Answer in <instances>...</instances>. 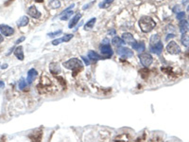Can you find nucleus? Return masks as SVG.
<instances>
[{"label": "nucleus", "mask_w": 189, "mask_h": 142, "mask_svg": "<svg viewBox=\"0 0 189 142\" xmlns=\"http://www.w3.org/2000/svg\"><path fill=\"white\" fill-rule=\"evenodd\" d=\"M138 25H139L140 29L142 30L143 32L147 33V32H150L151 30L155 28L156 22L151 17H149V16H143V17L140 18Z\"/></svg>", "instance_id": "nucleus-1"}, {"label": "nucleus", "mask_w": 189, "mask_h": 142, "mask_svg": "<svg viewBox=\"0 0 189 142\" xmlns=\"http://www.w3.org/2000/svg\"><path fill=\"white\" fill-rule=\"evenodd\" d=\"M63 66L65 68H67L69 70H73V71H77V72H80V70L83 69L82 62L78 58H72L66 61V62H64Z\"/></svg>", "instance_id": "nucleus-2"}, {"label": "nucleus", "mask_w": 189, "mask_h": 142, "mask_svg": "<svg viewBox=\"0 0 189 142\" xmlns=\"http://www.w3.org/2000/svg\"><path fill=\"white\" fill-rule=\"evenodd\" d=\"M166 51L171 55H178L181 53V47L175 41H170L166 46Z\"/></svg>", "instance_id": "nucleus-3"}, {"label": "nucleus", "mask_w": 189, "mask_h": 142, "mask_svg": "<svg viewBox=\"0 0 189 142\" xmlns=\"http://www.w3.org/2000/svg\"><path fill=\"white\" fill-rule=\"evenodd\" d=\"M138 57H139V60H140L141 63H142V65L145 67H149L151 63H152L153 58H152V56H151L150 54H149V53H145V52L140 53Z\"/></svg>", "instance_id": "nucleus-4"}, {"label": "nucleus", "mask_w": 189, "mask_h": 142, "mask_svg": "<svg viewBox=\"0 0 189 142\" xmlns=\"http://www.w3.org/2000/svg\"><path fill=\"white\" fill-rule=\"evenodd\" d=\"M116 53L122 57H126V58H130L133 56V51L129 47H119L116 50Z\"/></svg>", "instance_id": "nucleus-5"}, {"label": "nucleus", "mask_w": 189, "mask_h": 142, "mask_svg": "<svg viewBox=\"0 0 189 142\" xmlns=\"http://www.w3.org/2000/svg\"><path fill=\"white\" fill-rule=\"evenodd\" d=\"M0 31H1V34L4 36H12L14 34V29H13L12 27H10L8 25H4V24H1L0 25Z\"/></svg>", "instance_id": "nucleus-6"}, {"label": "nucleus", "mask_w": 189, "mask_h": 142, "mask_svg": "<svg viewBox=\"0 0 189 142\" xmlns=\"http://www.w3.org/2000/svg\"><path fill=\"white\" fill-rule=\"evenodd\" d=\"M75 7V4H72V5H70L68 8H66L64 10V11L61 13V20H67V19H69L71 16H72V14H73V8Z\"/></svg>", "instance_id": "nucleus-7"}, {"label": "nucleus", "mask_w": 189, "mask_h": 142, "mask_svg": "<svg viewBox=\"0 0 189 142\" xmlns=\"http://www.w3.org/2000/svg\"><path fill=\"white\" fill-rule=\"evenodd\" d=\"M99 48H100V52H101V54H103V55H106L108 57L113 56V51L112 47L109 44H102Z\"/></svg>", "instance_id": "nucleus-8"}, {"label": "nucleus", "mask_w": 189, "mask_h": 142, "mask_svg": "<svg viewBox=\"0 0 189 142\" xmlns=\"http://www.w3.org/2000/svg\"><path fill=\"white\" fill-rule=\"evenodd\" d=\"M27 13H29V16H31V17L34 18V19H39L41 16H42V13L38 11V9L36 8L35 6L29 7V10H27Z\"/></svg>", "instance_id": "nucleus-9"}, {"label": "nucleus", "mask_w": 189, "mask_h": 142, "mask_svg": "<svg viewBox=\"0 0 189 142\" xmlns=\"http://www.w3.org/2000/svg\"><path fill=\"white\" fill-rule=\"evenodd\" d=\"M163 48H164V45L162 42L156 44L154 46H149V50L150 52H152L154 54H157V55H160L161 53L163 51Z\"/></svg>", "instance_id": "nucleus-10"}, {"label": "nucleus", "mask_w": 189, "mask_h": 142, "mask_svg": "<svg viewBox=\"0 0 189 142\" xmlns=\"http://www.w3.org/2000/svg\"><path fill=\"white\" fill-rule=\"evenodd\" d=\"M130 45H132V47L133 49L136 50V51H138V52H143L146 48V45L143 41H141V42H135L134 41L132 44H130Z\"/></svg>", "instance_id": "nucleus-11"}, {"label": "nucleus", "mask_w": 189, "mask_h": 142, "mask_svg": "<svg viewBox=\"0 0 189 142\" xmlns=\"http://www.w3.org/2000/svg\"><path fill=\"white\" fill-rule=\"evenodd\" d=\"M179 29H180V31L181 34H185V33L188 31L189 24L186 20L184 19V20H181V21H180V23H179Z\"/></svg>", "instance_id": "nucleus-12"}, {"label": "nucleus", "mask_w": 189, "mask_h": 142, "mask_svg": "<svg viewBox=\"0 0 189 142\" xmlns=\"http://www.w3.org/2000/svg\"><path fill=\"white\" fill-rule=\"evenodd\" d=\"M38 75V73H37V71L34 69V68H31L30 69L29 72H27V83H33V81L35 80V78L37 77Z\"/></svg>", "instance_id": "nucleus-13"}, {"label": "nucleus", "mask_w": 189, "mask_h": 142, "mask_svg": "<svg viewBox=\"0 0 189 142\" xmlns=\"http://www.w3.org/2000/svg\"><path fill=\"white\" fill-rule=\"evenodd\" d=\"M88 57H89V59L94 61V62H98V61L103 59L102 56H100L98 53L94 51V50H89V51H88Z\"/></svg>", "instance_id": "nucleus-14"}, {"label": "nucleus", "mask_w": 189, "mask_h": 142, "mask_svg": "<svg viewBox=\"0 0 189 142\" xmlns=\"http://www.w3.org/2000/svg\"><path fill=\"white\" fill-rule=\"evenodd\" d=\"M49 70L52 74H59L61 72V66L58 63H51L49 65Z\"/></svg>", "instance_id": "nucleus-15"}, {"label": "nucleus", "mask_w": 189, "mask_h": 142, "mask_svg": "<svg viewBox=\"0 0 189 142\" xmlns=\"http://www.w3.org/2000/svg\"><path fill=\"white\" fill-rule=\"evenodd\" d=\"M81 18V13H77V14H76L74 17L70 20L69 25H68V28H69V29H73L74 27L78 24V22L80 21Z\"/></svg>", "instance_id": "nucleus-16"}, {"label": "nucleus", "mask_w": 189, "mask_h": 142, "mask_svg": "<svg viewBox=\"0 0 189 142\" xmlns=\"http://www.w3.org/2000/svg\"><path fill=\"white\" fill-rule=\"evenodd\" d=\"M122 40L124 42L128 43V44H132L133 42L135 41L134 38H133L132 34H130V32H124V33H123V34H122Z\"/></svg>", "instance_id": "nucleus-17"}, {"label": "nucleus", "mask_w": 189, "mask_h": 142, "mask_svg": "<svg viewBox=\"0 0 189 142\" xmlns=\"http://www.w3.org/2000/svg\"><path fill=\"white\" fill-rule=\"evenodd\" d=\"M14 55L16 56V58L20 60V61H23L24 60V50H23V46H17L16 48L14 49Z\"/></svg>", "instance_id": "nucleus-18"}, {"label": "nucleus", "mask_w": 189, "mask_h": 142, "mask_svg": "<svg viewBox=\"0 0 189 142\" xmlns=\"http://www.w3.org/2000/svg\"><path fill=\"white\" fill-rule=\"evenodd\" d=\"M112 43H113V45L115 46H123L125 44V42L123 41L122 38H120V37L118 36H115L112 39Z\"/></svg>", "instance_id": "nucleus-19"}, {"label": "nucleus", "mask_w": 189, "mask_h": 142, "mask_svg": "<svg viewBox=\"0 0 189 142\" xmlns=\"http://www.w3.org/2000/svg\"><path fill=\"white\" fill-rule=\"evenodd\" d=\"M29 22V18L27 16H22L21 18H19V20L17 21V26L18 27H25L27 26Z\"/></svg>", "instance_id": "nucleus-20"}, {"label": "nucleus", "mask_w": 189, "mask_h": 142, "mask_svg": "<svg viewBox=\"0 0 189 142\" xmlns=\"http://www.w3.org/2000/svg\"><path fill=\"white\" fill-rule=\"evenodd\" d=\"M160 42H161V37H160V35L154 34V35L151 36L150 39H149V46H150L156 45V44L160 43Z\"/></svg>", "instance_id": "nucleus-21"}, {"label": "nucleus", "mask_w": 189, "mask_h": 142, "mask_svg": "<svg viewBox=\"0 0 189 142\" xmlns=\"http://www.w3.org/2000/svg\"><path fill=\"white\" fill-rule=\"evenodd\" d=\"M96 22H97V18H96V17H93V18H91V19L89 20V21H87V23L84 25V29H85V30L91 29L93 28V27L95 26Z\"/></svg>", "instance_id": "nucleus-22"}, {"label": "nucleus", "mask_w": 189, "mask_h": 142, "mask_svg": "<svg viewBox=\"0 0 189 142\" xmlns=\"http://www.w3.org/2000/svg\"><path fill=\"white\" fill-rule=\"evenodd\" d=\"M113 2V0H103L101 3H99L98 7L101 9H107L108 7H110V5Z\"/></svg>", "instance_id": "nucleus-23"}, {"label": "nucleus", "mask_w": 189, "mask_h": 142, "mask_svg": "<svg viewBox=\"0 0 189 142\" xmlns=\"http://www.w3.org/2000/svg\"><path fill=\"white\" fill-rule=\"evenodd\" d=\"M181 44H183L184 46L189 47V35H187L186 33L181 35Z\"/></svg>", "instance_id": "nucleus-24"}, {"label": "nucleus", "mask_w": 189, "mask_h": 142, "mask_svg": "<svg viewBox=\"0 0 189 142\" xmlns=\"http://www.w3.org/2000/svg\"><path fill=\"white\" fill-rule=\"evenodd\" d=\"M49 6L52 9H59L61 7L60 0H51V1L49 2Z\"/></svg>", "instance_id": "nucleus-25"}, {"label": "nucleus", "mask_w": 189, "mask_h": 142, "mask_svg": "<svg viewBox=\"0 0 189 142\" xmlns=\"http://www.w3.org/2000/svg\"><path fill=\"white\" fill-rule=\"evenodd\" d=\"M18 86H19L20 89H24L27 86V83H26V81L24 78H21V79H20L19 83H18Z\"/></svg>", "instance_id": "nucleus-26"}, {"label": "nucleus", "mask_w": 189, "mask_h": 142, "mask_svg": "<svg viewBox=\"0 0 189 142\" xmlns=\"http://www.w3.org/2000/svg\"><path fill=\"white\" fill-rule=\"evenodd\" d=\"M177 20H179V21H181V20H184L185 18V12H179L177 13Z\"/></svg>", "instance_id": "nucleus-27"}, {"label": "nucleus", "mask_w": 189, "mask_h": 142, "mask_svg": "<svg viewBox=\"0 0 189 142\" xmlns=\"http://www.w3.org/2000/svg\"><path fill=\"white\" fill-rule=\"evenodd\" d=\"M63 42H64V40H63V37H61V38L54 39L53 41H52V45H53V46H58V45H60V44L63 43Z\"/></svg>", "instance_id": "nucleus-28"}, {"label": "nucleus", "mask_w": 189, "mask_h": 142, "mask_svg": "<svg viewBox=\"0 0 189 142\" xmlns=\"http://www.w3.org/2000/svg\"><path fill=\"white\" fill-rule=\"evenodd\" d=\"M63 33V30L61 29H59V30H57V31H54V32H50L47 34V36H49V37H56L58 35H60Z\"/></svg>", "instance_id": "nucleus-29"}, {"label": "nucleus", "mask_w": 189, "mask_h": 142, "mask_svg": "<svg viewBox=\"0 0 189 142\" xmlns=\"http://www.w3.org/2000/svg\"><path fill=\"white\" fill-rule=\"evenodd\" d=\"M41 138H42V134H35L32 138V142H41Z\"/></svg>", "instance_id": "nucleus-30"}, {"label": "nucleus", "mask_w": 189, "mask_h": 142, "mask_svg": "<svg viewBox=\"0 0 189 142\" xmlns=\"http://www.w3.org/2000/svg\"><path fill=\"white\" fill-rule=\"evenodd\" d=\"M74 37V35L73 34H65L63 38V40H64V42H69L70 40L73 38Z\"/></svg>", "instance_id": "nucleus-31"}, {"label": "nucleus", "mask_w": 189, "mask_h": 142, "mask_svg": "<svg viewBox=\"0 0 189 142\" xmlns=\"http://www.w3.org/2000/svg\"><path fill=\"white\" fill-rule=\"evenodd\" d=\"M81 59L83 60V62H84V63H85V65H86V66H89V65H90V62H89V60H87L84 56H82V57H81Z\"/></svg>", "instance_id": "nucleus-32"}, {"label": "nucleus", "mask_w": 189, "mask_h": 142, "mask_svg": "<svg viewBox=\"0 0 189 142\" xmlns=\"http://www.w3.org/2000/svg\"><path fill=\"white\" fill-rule=\"evenodd\" d=\"M94 3H95V1H93V2H91V3H90V4H88V5H85V6H83V8H82V9H83V10H86V9H88V8H90V7H91L93 4H94Z\"/></svg>", "instance_id": "nucleus-33"}, {"label": "nucleus", "mask_w": 189, "mask_h": 142, "mask_svg": "<svg viewBox=\"0 0 189 142\" xmlns=\"http://www.w3.org/2000/svg\"><path fill=\"white\" fill-rule=\"evenodd\" d=\"M24 40H25V37H24V36H22L21 38H18V39H17V41H16V44L22 43V42L24 41Z\"/></svg>", "instance_id": "nucleus-34"}, {"label": "nucleus", "mask_w": 189, "mask_h": 142, "mask_svg": "<svg viewBox=\"0 0 189 142\" xmlns=\"http://www.w3.org/2000/svg\"><path fill=\"white\" fill-rule=\"evenodd\" d=\"M174 37H175V35H174V34H168V35L166 36V41H168V40H169V39H171V38H174Z\"/></svg>", "instance_id": "nucleus-35"}, {"label": "nucleus", "mask_w": 189, "mask_h": 142, "mask_svg": "<svg viewBox=\"0 0 189 142\" xmlns=\"http://www.w3.org/2000/svg\"><path fill=\"white\" fill-rule=\"evenodd\" d=\"M115 33V29H111L108 31V34H110V35H113Z\"/></svg>", "instance_id": "nucleus-36"}, {"label": "nucleus", "mask_w": 189, "mask_h": 142, "mask_svg": "<svg viewBox=\"0 0 189 142\" xmlns=\"http://www.w3.org/2000/svg\"><path fill=\"white\" fill-rule=\"evenodd\" d=\"M3 41H4V37H3V35L0 33V43H2Z\"/></svg>", "instance_id": "nucleus-37"}, {"label": "nucleus", "mask_w": 189, "mask_h": 142, "mask_svg": "<svg viewBox=\"0 0 189 142\" xmlns=\"http://www.w3.org/2000/svg\"><path fill=\"white\" fill-rule=\"evenodd\" d=\"M4 86H5L4 82H1V81H0V88H1V87H4Z\"/></svg>", "instance_id": "nucleus-38"}, {"label": "nucleus", "mask_w": 189, "mask_h": 142, "mask_svg": "<svg viewBox=\"0 0 189 142\" xmlns=\"http://www.w3.org/2000/svg\"><path fill=\"white\" fill-rule=\"evenodd\" d=\"M8 67V66L7 65H4V66H1V68H7Z\"/></svg>", "instance_id": "nucleus-39"}, {"label": "nucleus", "mask_w": 189, "mask_h": 142, "mask_svg": "<svg viewBox=\"0 0 189 142\" xmlns=\"http://www.w3.org/2000/svg\"><path fill=\"white\" fill-rule=\"evenodd\" d=\"M187 1H188V0H183V3H184V5H185V4H187V3H186Z\"/></svg>", "instance_id": "nucleus-40"}]
</instances>
